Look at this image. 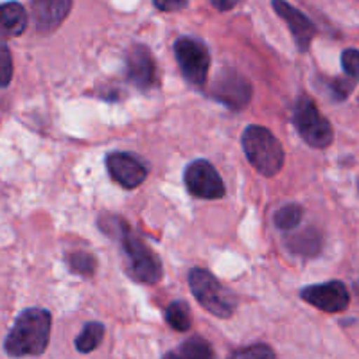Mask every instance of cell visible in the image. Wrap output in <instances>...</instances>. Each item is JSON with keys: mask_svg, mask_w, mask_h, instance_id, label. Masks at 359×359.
I'll list each match as a JSON object with an SVG mask.
<instances>
[{"mask_svg": "<svg viewBox=\"0 0 359 359\" xmlns=\"http://www.w3.org/2000/svg\"><path fill=\"white\" fill-rule=\"evenodd\" d=\"M102 232H110L111 236L117 237L118 241L123 243L124 255L128 261V275L133 280L142 282V284H156L163 277V266L160 257L153 252L146 241L139 233H135L130 229V224L121 217H110L101 223Z\"/></svg>", "mask_w": 359, "mask_h": 359, "instance_id": "cell-1", "label": "cell"}, {"mask_svg": "<svg viewBox=\"0 0 359 359\" xmlns=\"http://www.w3.org/2000/svg\"><path fill=\"white\" fill-rule=\"evenodd\" d=\"M53 316L47 309L31 307L18 314L15 325L4 339V351L11 358L40 355L47 351Z\"/></svg>", "mask_w": 359, "mask_h": 359, "instance_id": "cell-2", "label": "cell"}, {"mask_svg": "<svg viewBox=\"0 0 359 359\" xmlns=\"http://www.w3.org/2000/svg\"><path fill=\"white\" fill-rule=\"evenodd\" d=\"M243 151L252 168L262 176H275L284 165V147L268 128L250 124L241 137Z\"/></svg>", "mask_w": 359, "mask_h": 359, "instance_id": "cell-3", "label": "cell"}, {"mask_svg": "<svg viewBox=\"0 0 359 359\" xmlns=\"http://www.w3.org/2000/svg\"><path fill=\"white\" fill-rule=\"evenodd\" d=\"M189 287L200 306L217 318H230L236 311L237 300L233 293L226 290L208 269L192 268L189 271Z\"/></svg>", "mask_w": 359, "mask_h": 359, "instance_id": "cell-4", "label": "cell"}, {"mask_svg": "<svg viewBox=\"0 0 359 359\" xmlns=\"http://www.w3.org/2000/svg\"><path fill=\"white\" fill-rule=\"evenodd\" d=\"M293 124L300 139L314 149H325L334 140L331 123L320 114L318 107L307 95L298 97L293 110Z\"/></svg>", "mask_w": 359, "mask_h": 359, "instance_id": "cell-5", "label": "cell"}, {"mask_svg": "<svg viewBox=\"0 0 359 359\" xmlns=\"http://www.w3.org/2000/svg\"><path fill=\"white\" fill-rule=\"evenodd\" d=\"M180 70L191 85L203 86L210 70V54L203 41L191 36H182L172 45Z\"/></svg>", "mask_w": 359, "mask_h": 359, "instance_id": "cell-6", "label": "cell"}, {"mask_svg": "<svg viewBox=\"0 0 359 359\" xmlns=\"http://www.w3.org/2000/svg\"><path fill=\"white\" fill-rule=\"evenodd\" d=\"M184 184L192 196L201 200H219L224 196V182L208 160H194L185 168Z\"/></svg>", "mask_w": 359, "mask_h": 359, "instance_id": "cell-7", "label": "cell"}, {"mask_svg": "<svg viewBox=\"0 0 359 359\" xmlns=\"http://www.w3.org/2000/svg\"><path fill=\"white\" fill-rule=\"evenodd\" d=\"M300 298L309 306L331 314L343 313L351 304V294H348L347 286L339 280H329L302 287Z\"/></svg>", "mask_w": 359, "mask_h": 359, "instance_id": "cell-8", "label": "cell"}, {"mask_svg": "<svg viewBox=\"0 0 359 359\" xmlns=\"http://www.w3.org/2000/svg\"><path fill=\"white\" fill-rule=\"evenodd\" d=\"M126 76L128 81L133 83L137 88L149 90L158 83V70H156L155 57L146 45H131L126 54Z\"/></svg>", "mask_w": 359, "mask_h": 359, "instance_id": "cell-9", "label": "cell"}, {"mask_svg": "<svg viewBox=\"0 0 359 359\" xmlns=\"http://www.w3.org/2000/svg\"><path fill=\"white\" fill-rule=\"evenodd\" d=\"M212 94L230 110H243L252 99V85L233 70H223L214 81Z\"/></svg>", "mask_w": 359, "mask_h": 359, "instance_id": "cell-10", "label": "cell"}, {"mask_svg": "<svg viewBox=\"0 0 359 359\" xmlns=\"http://www.w3.org/2000/svg\"><path fill=\"white\" fill-rule=\"evenodd\" d=\"M107 169L111 180L123 189H137L147 178V168L142 160L124 151H115L107 156Z\"/></svg>", "mask_w": 359, "mask_h": 359, "instance_id": "cell-11", "label": "cell"}, {"mask_svg": "<svg viewBox=\"0 0 359 359\" xmlns=\"http://www.w3.org/2000/svg\"><path fill=\"white\" fill-rule=\"evenodd\" d=\"M271 8L287 24L294 38V43H297V49L300 53L309 50L311 41L316 34V25L313 24V20L302 11H298L294 6H291L287 0H271Z\"/></svg>", "mask_w": 359, "mask_h": 359, "instance_id": "cell-12", "label": "cell"}, {"mask_svg": "<svg viewBox=\"0 0 359 359\" xmlns=\"http://www.w3.org/2000/svg\"><path fill=\"white\" fill-rule=\"evenodd\" d=\"M72 9V0H31V15L34 27L40 34H49L56 31L69 17Z\"/></svg>", "mask_w": 359, "mask_h": 359, "instance_id": "cell-13", "label": "cell"}, {"mask_svg": "<svg viewBox=\"0 0 359 359\" xmlns=\"http://www.w3.org/2000/svg\"><path fill=\"white\" fill-rule=\"evenodd\" d=\"M0 24H2V36H20L27 27V11L20 2H4L0 8Z\"/></svg>", "mask_w": 359, "mask_h": 359, "instance_id": "cell-14", "label": "cell"}, {"mask_svg": "<svg viewBox=\"0 0 359 359\" xmlns=\"http://www.w3.org/2000/svg\"><path fill=\"white\" fill-rule=\"evenodd\" d=\"M287 248L302 257H313L322 248V237L314 229H307L302 233L291 236L287 241Z\"/></svg>", "mask_w": 359, "mask_h": 359, "instance_id": "cell-15", "label": "cell"}, {"mask_svg": "<svg viewBox=\"0 0 359 359\" xmlns=\"http://www.w3.org/2000/svg\"><path fill=\"white\" fill-rule=\"evenodd\" d=\"M163 318L168 322L172 331L176 332H187L191 331L192 327V316H191V307L184 300H175L168 306Z\"/></svg>", "mask_w": 359, "mask_h": 359, "instance_id": "cell-16", "label": "cell"}, {"mask_svg": "<svg viewBox=\"0 0 359 359\" xmlns=\"http://www.w3.org/2000/svg\"><path fill=\"white\" fill-rule=\"evenodd\" d=\"M163 358L205 359V358H214V351L207 339L200 338V336H192V338H189L187 341H184L182 345H180L178 351L168 352Z\"/></svg>", "mask_w": 359, "mask_h": 359, "instance_id": "cell-17", "label": "cell"}, {"mask_svg": "<svg viewBox=\"0 0 359 359\" xmlns=\"http://www.w3.org/2000/svg\"><path fill=\"white\" fill-rule=\"evenodd\" d=\"M102 338H104V325L99 322H90L83 327L81 334L76 338L74 345H76L78 352L88 354V352L95 351L101 345Z\"/></svg>", "mask_w": 359, "mask_h": 359, "instance_id": "cell-18", "label": "cell"}, {"mask_svg": "<svg viewBox=\"0 0 359 359\" xmlns=\"http://www.w3.org/2000/svg\"><path fill=\"white\" fill-rule=\"evenodd\" d=\"M304 217V208L297 203H287L284 207H280L275 212L273 223L278 230L282 232H290V230H294L300 224Z\"/></svg>", "mask_w": 359, "mask_h": 359, "instance_id": "cell-19", "label": "cell"}, {"mask_svg": "<svg viewBox=\"0 0 359 359\" xmlns=\"http://www.w3.org/2000/svg\"><path fill=\"white\" fill-rule=\"evenodd\" d=\"M69 266L74 273L79 275V277H92L97 269V262H95V257L88 252H72L69 255Z\"/></svg>", "mask_w": 359, "mask_h": 359, "instance_id": "cell-20", "label": "cell"}, {"mask_svg": "<svg viewBox=\"0 0 359 359\" xmlns=\"http://www.w3.org/2000/svg\"><path fill=\"white\" fill-rule=\"evenodd\" d=\"M230 358H275V352L266 343H253V345H248V347L233 351Z\"/></svg>", "mask_w": 359, "mask_h": 359, "instance_id": "cell-21", "label": "cell"}, {"mask_svg": "<svg viewBox=\"0 0 359 359\" xmlns=\"http://www.w3.org/2000/svg\"><path fill=\"white\" fill-rule=\"evenodd\" d=\"M354 90V81L352 78H334L329 85V94L334 101H343V99H347L351 95V92Z\"/></svg>", "mask_w": 359, "mask_h": 359, "instance_id": "cell-22", "label": "cell"}, {"mask_svg": "<svg viewBox=\"0 0 359 359\" xmlns=\"http://www.w3.org/2000/svg\"><path fill=\"white\" fill-rule=\"evenodd\" d=\"M341 67L343 72L354 81H359V50L347 49L341 54Z\"/></svg>", "mask_w": 359, "mask_h": 359, "instance_id": "cell-23", "label": "cell"}, {"mask_svg": "<svg viewBox=\"0 0 359 359\" xmlns=\"http://www.w3.org/2000/svg\"><path fill=\"white\" fill-rule=\"evenodd\" d=\"M0 50H2V83H0V85H2V88H6L13 78L11 53H9L6 41H2V45H0Z\"/></svg>", "mask_w": 359, "mask_h": 359, "instance_id": "cell-24", "label": "cell"}, {"mask_svg": "<svg viewBox=\"0 0 359 359\" xmlns=\"http://www.w3.org/2000/svg\"><path fill=\"white\" fill-rule=\"evenodd\" d=\"M153 4H155V8L158 9V11L175 13L187 8L189 0H153Z\"/></svg>", "mask_w": 359, "mask_h": 359, "instance_id": "cell-25", "label": "cell"}, {"mask_svg": "<svg viewBox=\"0 0 359 359\" xmlns=\"http://www.w3.org/2000/svg\"><path fill=\"white\" fill-rule=\"evenodd\" d=\"M241 0H212V6L217 11H230V9L236 8Z\"/></svg>", "mask_w": 359, "mask_h": 359, "instance_id": "cell-26", "label": "cell"}]
</instances>
